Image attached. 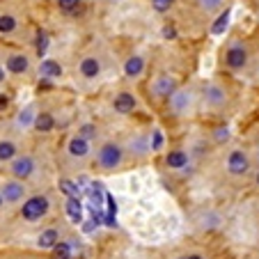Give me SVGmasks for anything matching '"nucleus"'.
I'll use <instances>...</instances> for the list:
<instances>
[{"label": "nucleus", "mask_w": 259, "mask_h": 259, "mask_svg": "<svg viewBox=\"0 0 259 259\" xmlns=\"http://www.w3.org/2000/svg\"><path fill=\"white\" fill-rule=\"evenodd\" d=\"M97 126H92V124H83L80 126V131H78V136H83V138H88V140H92V138H97Z\"/></svg>", "instance_id": "nucleus-32"}, {"label": "nucleus", "mask_w": 259, "mask_h": 259, "mask_svg": "<svg viewBox=\"0 0 259 259\" xmlns=\"http://www.w3.org/2000/svg\"><path fill=\"white\" fill-rule=\"evenodd\" d=\"M16 30V19L12 14H0V32L7 34V32H14Z\"/></svg>", "instance_id": "nucleus-28"}, {"label": "nucleus", "mask_w": 259, "mask_h": 259, "mask_svg": "<svg viewBox=\"0 0 259 259\" xmlns=\"http://www.w3.org/2000/svg\"><path fill=\"white\" fill-rule=\"evenodd\" d=\"M248 60H250V51H248L245 41L236 39L225 49V67L230 69L232 73L243 71V69L248 67Z\"/></svg>", "instance_id": "nucleus-1"}, {"label": "nucleus", "mask_w": 259, "mask_h": 259, "mask_svg": "<svg viewBox=\"0 0 259 259\" xmlns=\"http://www.w3.org/2000/svg\"><path fill=\"white\" fill-rule=\"evenodd\" d=\"M67 149H69V154H71L73 158H83V156H88L90 154V140L88 138H83V136H73L71 140H69Z\"/></svg>", "instance_id": "nucleus-12"}, {"label": "nucleus", "mask_w": 259, "mask_h": 259, "mask_svg": "<svg viewBox=\"0 0 259 259\" xmlns=\"http://www.w3.org/2000/svg\"><path fill=\"white\" fill-rule=\"evenodd\" d=\"M142 71H145V58L142 55H131L124 62V73H126L128 78H138Z\"/></svg>", "instance_id": "nucleus-15"}, {"label": "nucleus", "mask_w": 259, "mask_h": 259, "mask_svg": "<svg viewBox=\"0 0 259 259\" xmlns=\"http://www.w3.org/2000/svg\"><path fill=\"white\" fill-rule=\"evenodd\" d=\"M46 211H49V197H44V195H34V197H30V200H25V202H23L21 215H23L25 220H30V223H34V220L44 218Z\"/></svg>", "instance_id": "nucleus-5"}, {"label": "nucleus", "mask_w": 259, "mask_h": 259, "mask_svg": "<svg viewBox=\"0 0 259 259\" xmlns=\"http://www.w3.org/2000/svg\"><path fill=\"white\" fill-rule=\"evenodd\" d=\"M177 90H179L177 78L170 76V73H158L156 78H154V83H152V94L156 99H170Z\"/></svg>", "instance_id": "nucleus-6"}, {"label": "nucleus", "mask_w": 259, "mask_h": 259, "mask_svg": "<svg viewBox=\"0 0 259 259\" xmlns=\"http://www.w3.org/2000/svg\"><path fill=\"white\" fill-rule=\"evenodd\" d=\"M78 71L85 78H97L99 73H101V62L97 58H85V60H80Z\"/></svg>", "instance_id": "nucleus-16"}, {"label": "nucleus", "mask_w": 259, "mask_h": 259, "mask_svg": "<svg viewBox=\"0 0 259 259\" xmlns=\"http://www.w3.org/2000/svg\"><path fill=\"white\" fill-rule=\"evenodd\" d=\"M3 202H5V197H3V195H0V206H3Z\"/></svg>", "instance_id": "nucleus-40"}, {"label": "nucleus", "mask_w": 259, "mask_h": 259, "mask_svg": "<svg viewBox=\"0 0 259 259\" xmlns=\"http://www.w3.org/2000/svg\"><path fill=\"white\" fill-rule=\"evenodd\" d=\"M34 119H37V115H34V110L28 106V108H23V110L19 113V117H16V124H19L21 128H23V126H30V124L34 126Z\"/></svg>", "instance_id": "nucleus-26"}, {"label": "nucleus", "mask_w": 259, "mask_h": 259, "mask_svg": "<svg viewBox=\"0 0 259 259\" xmlns=\"http://www.w3.org/2000/svg\"><path fill=\"white\" fill-rule=\"evenodd\" d=\"M49 46H51L49 32H46V30H39V32H37V39H34V49H37V53L44 55L46 51H49Z\"/></svg>", "instance_id": "nucleus-27"}, {"label": "nucleus", "mask_w": 259, "mask_h": 259, "mask_svg": "<svg viewBox=\"0 0 259 259\" xmlns=\"http://www.w3.org/2000/svg\"><path fill=\"white\" fill-rule=\"evenodd\" d=\"M88 195H90V200H92V204L101 209L103 200H106V195H103V188H101V184H90V186H88Z\"/></svg>", "instance_id": "nucleus-24"}, {"label": "nucleus", "mask_w": 259, "mask_h": 259, "mask_svg": "<svg viewBox=\"0 0 259 259\" xmlns=\"http://www.w3.org/2000/svg\"><path fill=\"white\" fill-rule=\"evenodd\" d=\"M16 145L12 140H0V161H14Z\"/></svg>", "instance_id": "nucleus-22"}, {"label": "nucleus", "mask_w": 259, "mask_h": 259, "mask_svg": "<svg viewBox=\"0 0 259 259\" xmlns=\"http://www.w3.org/2000/svg\"><path fill=\"white\" fill-rule=\"evenodd\" d=\"M204 103L213 110H220V108L227 106V90L218 83H209L204 88Z\"/></svg>", "instance_id": "nucleus-8"}, {"label": "nucleus", "mask_w": 259, "mask_h": 259, "mask_svg": "<svg viewBox=\"0 0 259 259\" xmlns=\"http://www.w3.org/2000/svg\"><path fill=\"white\" fill-rule=\"evenodd\" d=\"M136 106H138V99L133 97L131 92H119L117 97L113 99L115 113H119V115H131L133 110H136Z\"/></svg>", "instance_id": "nucleus-10"}, {"label": "nucleus", "mask_w": 259, "mask_h": 259, "mask_svg": "<svg viewBox=\"0 0 259 259\" xmlns=\"http://www.w3.org/2000/svg\"><path fill=\"white\" fill-rule=\"evenodd\" d=\"M32 172H34L32 156H16L12 161V175L16 179H28V177H32Z\"/></svg>", "instance_id": "nucleus-9"}, {"label": "nucleus", "mask_w": 259, "mask_h": 259, "mask_svg": "<svg viewBox=\"0 0 259 259\" xmlns=\"http://www.w3.org/2000/svg\"><path fill=\"white\" fill-rule=\"evenodd\" d=\"M34 128L39 133H49L55 128V117L51 113H39L37 115V119H34Z\"/></svg>", "instance_id": "nucleus-21"}, {"label": "nucleus", "mask_w": 259, "mask_h": 259, "mask_svg": "<svg viewBox=\"0 0 259 259\" xmlns=\"http://www.w3.org/2000/svg\"><path fill=\"white\" fill-rule=\"evenodd\" d=\"M122 161H124V149L117 145V142L108 140L99 147V152H97L99 167H103V170H115V167L122 165Z\"/></svg>", "instance_id": "nucleus-2"}, {"label": "nucleus", "mask_w": 259, "mask_h": 259, "mask_svg": "<svg viewBox=\"0 0 259 259\" xmlns=\"http://www.w3.org/2000/svg\"><path fill=\"white\" fill-rule=\"evenodd\" d=\"M60 191L67 195V200H69V197L80 200V195H83V188H80L76 181H71V179H60Z\"/></svg>", "instance_id": "nucleus-20"}, {"label": "nucleus", "mask_w": 259, "mask_h": 259, "mask_svg": "<svg viewBox=\"0 0 259 259\" xmlns=\"http://www.w3.org/2000/svg\"><path fill=\"white\" fill-rule=\"evenodd\" d=\"M152 152H154L152 133H147V131L133 133L131 140H128V154H131L133 158H147Z\"/></svg>", "instance_id": "nucleus-4"}, {"label": "nucleus", "mask_w": 259, "mask_h": 259, "mask_svg": "<svg viewBox=\"0 0 259 259\" xmlns=\"http://www.w3.org/2000/svg\"><path fill=\"white\" fill-rule=\"evenodd\" d=\"M250 167H252V156H250L248 152H243V149L230 152V156H227V172H230V175L245 177L250 172Z\"/></svg>", "instance_id": "nucleus-3"}, {"label": "nucleus", "mask_w": 259, "mask_h": 259, "mask_svg": "<svg viewBox=\"0 0 259 259\" xmlns=\"http://www.w3.org/2000/svg\"><path fill=\"white\" fill-rule=\"evenodd\" d=\"M5 69L10 73H16V76H19V73H25L30 69V60L25 58L23 53H14V55H10V58H7Z\"/></svg>", "instance_id": "nucleus-13"}, {"label": "nucleus", "mask_w": 259, "mask_h": 259, "mask_svg": "<svg viewBox=\"0 0 259 259\" xmlns=\"http://www.w3.org/2000/svg\"><path fill=\"white\" fill-rule=\"evenodd\" d=\"M181 259H204V257H202V254H184Z\"/></svg>", "instance_id": "nucleus-37"}, {"label": "nucleus", "mask_w": 259, "mask_h": 259, "mask_svg": "<svg viewBox=\"0 0 259 259\" xmlns=\"http://www.w3.org/2000/svg\"><path fill=\"white\" fill-rule=\"evenodd\" d=\"M193 106V92L188 88H179L170 97V113L172 115H186Z\"/></svg>", "instance_id": "nucleus-7"}, {"label": "nucleus", "mask_w": 259, "mask_h": 259, "mask_svg": "<svg viewBox=\"0 0 259 259\" xmlns=\"http://www.w3.org/2000/svg\"><path fill=\"white\" fill-rule=\"evenodd\" d=\"M175 0H152V10L158 12V14H165V12L172 10Z\"/></svg>", "instance_id": "nucleus-30"}, {"label": "nucleus", "mask_w": 259, "mask_h": 259, "mask_svg": "<svg viewBox=\"0 0 259 259\" xmlns=\"http://www.w3.org/2000/svg\"><path fill=\"white\" fill-rule=\"evenodd\" d=\"M7 103H10V99H7V94H0V110H3V108H5Z\"/></svg>", "instance_id": "nucleus-35"}, {"label": "nucleus", "mask_w": 259, "mask_h": 259, "mask_svg": "<svg viewBox=\"0 0 259 259\" xmlns=\"http://www.w3.org/2000/svg\"><path fill=\"white\" fill-rule=\"evenodd\" d=\"M254 181H257V184H259V170L254 172Z\"/></svg>", "instance_id": "nucleus-39"}, {"label": "nucleus", "mask_w": 259, "mask_h": 259, "mask_svg": "<svg viewBox=\"0 0 259 259\" xmlns=\"http://www.w3.org/2000/svg\"><path fill=\"white\" fill-rule=\"evenodd\" d=\"M197 5H200V10L204 14H215V12H220V7L225 5V0H197Z\"/></svg>", "instance_id": "nucleus-25"}, {"label": "nucleus", "mask_w": 259, "mask_h": 259, "mask_svg": "<svg viewBox=\"0 0 259 259\" xmlns=\"http://www.w3.org/2000/svg\"><path fill=\"white\" fill-rule=\"evenodd\" d=\"M215 142H223V140H227V126H220L218 131H215Z\"/></svg>", "instance_id": "nucleus-34"}, {"label": "nucleus", "mask_w": 259, "mask_h": 259, "mask_svg": "<svg viewBox=\"0 0 259 259\" xmlns=\"http://www.w3.org/2000/svg\"><path fill=\"white\" fill-rule=\"evenodd\" d=\"M188 161H191V156H188L184 149H172L165 156V165L172 167V170H184V167L188 165Z\"/></svg>", "instance_id": "nucleus-14"}, {"label": "nucleus", "mask_w": 259, "mask_h": 259, "mask_svg": "<svg viewBox=\"0 0 259 259\" xmlns=\"http://www.w3.org/2000/svg\"><path fill=\"white\" fill-rule=\"evenodd\" d=\"M64 209H67V215L71 218V223H83V204H80V200L69 197Z\"/></svg>", "instance_id": "nucleus-19"}, {"label": "nucleus", "mask_w": 259, "mask_h": 259, "mask_svg": "<svg viewBox=\"0 0 259 259\" xmlns=\"http://www.w3.org/2000/svg\"><path fill=\"white\" fill-rule=\"evenodd\" d=\"M0 195L5 197V202H19V200H23L25 188L21 181H7L5 186L0 188Z\"/></svg>", "instance_id": "nucleus-11"}, {"label": "nucleus", "mask_w": 259, "mask_h": 259, "mask_svg": "<svg viewBox=\"0 0 259 259\" xmlns=\"http://www.w3.org/2000/svg\"><path fill=\"white\" fill-rule=\"evenodd\" d=\"M152 145H154V152L163 147V133L158 128H154V133H152Z\"/></svg>", "instance_id": "nucleus-33"}, {"label": "nucleus", "mask_w": 259, "mask_h": 259, "mask_svg": "<svg viewBox=\"0 0 259 259\" xmlns=\"http://www.w3.org/2000/svg\"><path fill=\"white\" fill-rule=\"evenodd\" d=\"M39 73L44 78H60L62 76V64L55 62V60H41Z\"/></svg>", "instance_id": "nucleus-17"}, {"label": "nucleus", "mask_w": 259, "mask_h": 259, "mask_svg": "<svg viewBox=\"0 0 259 259\" xmlns=\"http://www.w3.org/2000/svg\"><path fill=\"white\" fill-rule=\"evenodd\" d=\"M3 80H5V69L0 67V83H3Z\"/></svg>", "instance_id": "nucleus-38"}, {"label": "nucleus", "mask_w": 259, "mask_h": 259, "mask_svg": "<svg viewBox=\"0 0 259 259\" xmlns=\"http://www.w3.org/2000/svg\"><path fill=\"white\" fill-rule=\"evenodd\" d=\"M252 161L257 163V167H259V145L254 147V154H252Z\"/></svg>", "instance_id": "nucleus-36"}, {"label": "nucleus", "mask_w": 259, "mask_h": 259, "mask_svg": "<svg viewBox=\"0 0 259 259\" xmlns=\"http://www.w3.org/2000/svg\"><path fill=\"white\" fill-rule=\"evenodd\" d=\"M227 21H230V12L220 14V16H218V21L213 23V28H211V30H213V34H220V32H223V30L227 28Z\"/></svg>", "instance_id": "nucleus-31"}, {"label": "nucleus", "mask_w": 259, "mask_h": 259, "mask_svg": "<svg viewBox=\"0 0 259 259\" xmlns=\"http://www.w3.org/2000/svg\"><path fill=\"white\" fill-rule=\"evenodd\" d=\"M58 3V10L64 12V14H76V12L83 7V0H55Z\"/></svg>", "instance_id": "nucleus-23"}, {"label": "nucleus", "mask_w": 259, "mask_h": 259, "mask_svg": "<svg viewBox=\"0 0 259 259\" xmlns=\"http://www.w3.org/2000/svg\"><path fill=\"white\" fill-rule=\"evenodd\" d=\"M58 243H60V236H58V230H53V227H51V230H44L39 234V239H37V245H39V248H46V250H53Z\"/></svg>", "instance_id": "nucleus-18"}, {"label": "nucleus", "mask_w": 259, "mask_h": 259, "mask_svg": "<svg viewBox=\"0 0 259 259\" xmlns=\"http://www.w3.org/2000/svg\"><path fill=\"white\" fill-rule=\"evenodd\" d=\"M69 257H71V245L60 241V243L53 248V254H51V259H69Z\"/></svg>", "instance_id": "nucleus-29"}]
</instances>
